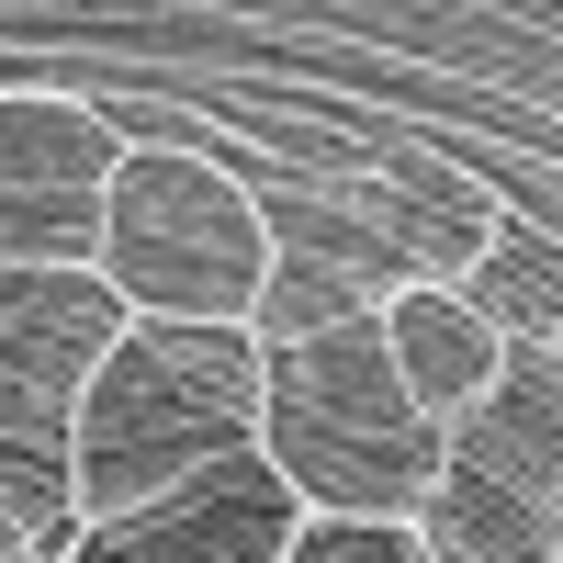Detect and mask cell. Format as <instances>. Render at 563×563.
Masks as SVG:
<instances>
[{"label":"cell","mask_w":563,"mask_h":563,"mask_svg":"<svg viewBox=\"0 0 563 563\" xmlns=\"http://www.w3.org/2000/svg\"><path fill=\"white\" fill-rule=\"evenodd\" d=\"M238 440H260V327L249 316H124L68 417V496L79 519H124Z\"/></svg>","instance_id":"obj_1"},{"label":"cell","mask_w":563,"mask_h":563,"mask_svg":"<svg viewBox=\"0 0 563 563\" xmlns=\"http://www.w3.org/2000/svg\"><path fill=\"white\" fill-rule=\"evenodd\" d=\"M440 440L451 429L395 384L372 305L294 327V339H260V451L294 474L305 507H406L417 519Z\"/></svg>","instance_id":"obj_2"},{"label":"cell","mask_w":563,"mask_h":563,"mask_svg":"<svg viewBox=\"0 0 563 563\" xmlns=\"http://www.w3.org/2000/svg\"><path fill=\"white\" fill-rule=\"evenodd\" d=\"M282 225L225 158L203 147H113L102 169V225H90V271L124 294V316H249L271 282Z\"/></svg>","instance_id":"obj_3"},{"label":"cell","mask_w":563,"mask_h":563,"mask_svg":"<svg viewBox=\"0 0 563 563\" xmlns=\"http://www.w3.org/2000/svg\"><path fill=\"white\" fill-rule=\"evenodd\" d=\"M124 327V294L90 260H0V507L23 519V552H79L68 496V417L102 339Z\"/></svg>","instance_id":"obj_4"},{"label":"cell","mask_w":563,"mask_h":563,"mask_svg":"<svg viewBox=\"0 0 563 563\" xmlns=\"http://www.w3.org/2000/svg\"><path fill=\"white\" fill-rule=\"evenodd\" d=\"M294 474L238 440L192 462L180 485H158L147 507H124V519H90L79 552H113V563H282V530H294Z\"/></svg>","instance_id":"obj_5"},{"label":"cell","mask_w":563,"mask_h":563,"mask_svg":"<svg viewBox=\"0 0 563 563\" xmlns=\"http://www.w3.org/2000/svg\"><path fill=\"white\" fill-rule=\"evenodd\" d=\"M372 327H384L395 384L429 406L440 429H451V417L496 384V361H507V339H496L474 305H462V282H417V271H395L384 294H372Z\"/></svg>","instance_id":"obj_6"},{"label":"cell","mask_w":563,"mask_h":563,"mask_svg":"<svg viewBox=\"0 0 563 563\" xmlns=\"http://www.w3.org/2000/svg\"><path fill=\"white\" fill-rule=\"evenodd\" d=\"M113 113L79 90H0V192H102Z\"/></svg>","instance_id":"obj_7"},{"label":"cell","mask_w":563,"mask_h":563,"mask_svg":"<svg viewBox=\"0 0 563 563\" xmlns=\"http://www.w3.org/2000/svg\"><path fill=\"white\" fill-rule=\"evenodd\" d=\"M462 305H474L496 339H563V271L541 225H485V249L462 260Z\"/></svg>","instance_id":"obj_8"},{"label":"cell","mask_w":563,"mask_h":563,"mask_svg":"<svg viewBox=\"0 0 563 563\" xmlns=\"http://www.w3.org/2000/svg\"><path fill=\"white\" fill-rule=\"evenodd\" d=\"M485 203L474 192H451L440 180V203H417V192H372V238H384V260L395 271H417V282H462V260L485 249Z\"/></svg>","instance_id":"obj_9"},{"label":"cell","mask_w":563,"mask_h":563,"mask_svg":"<svg viewBox=\"0 0 563 563\" xmlns=\"http://www.w3.org/2000/svg\"><path fill=\"white\" fill-rule=\"evenodd\" d=\"M282 563H429V530L406 507H294Z\"/></svg>","instance_id":"obj_10"},{"label":"cell","mask_w":563,"mask_h":563,"mask_svg":"<svg viewBox=\"0 0 563 563\" xmlns=\"http://www.w3.org/2000/svg\"><path fill=\"white\" fill-rule=\"evenodd\" d=\"M102 192H0V260H90Z\"/></svg>","instance_id":"obj_11"},{"label":"cell","mask_w":563,"mask_h":563,"mask_svg":"<svg viewBox=\"0 0 563 563\" xmlns=\"http://www.w3.org/2000/svg\"><path fill=\"white\" fill-rule=\"evenodd\" d=\"M0 563H23V519H12V507H0Z\"/></svg>","instance_id":"obj_12"}]
</instances>
